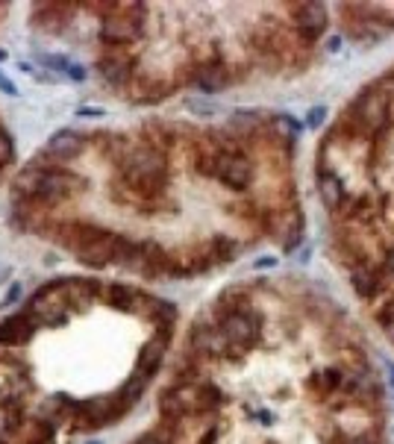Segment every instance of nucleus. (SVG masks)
Returning a JSON list of instances; mask_svg holds the SVG:
<instances>
[{
    "instance_id": "31",
    "label": "nucleus",
    "mask_w": 394,
    "mask_h": 444,
    "mask_svg": "<svg viewBox=\"0 0 394 444\" xmlns=\"http://www.w3.org/2000/svg\"><path fill=\"white\" fill-rule=\"evenodd\" d=\"M21 298V286H12L9 291H6V298H3V303H15Z\"/></svg>"
},
{
    "instance_id": "12",
    "label": "nucleus",
    "mask_w": 394,
    "mask_h": 444,
    "mask_svg": "<svg viewBox=\"0 0 394 444\" xmlns=\"http://www.w3.org/2000/svg\"><path fill=\"white\" fill-rule=\"evenodd\" d=\"M165 350H168V330H159L156 336L139 350V359H135V371L132 374H139V377H144L147 382H151L156 377V371H159V365H162V359H165Z\"/></svg>"
},
{
    "instance_id": "26",
    "label": "nucleus",
    "mask_w": 394,
    "mask_h": 444,
    "mask_svg": "<svg viewBox=\"0 0 394 444\" xmlns=\"http://www.w3.org/2000/svg\"><path fill=\"white\" fill-rule=\"evenodd\" d=\"M9 159H12V139L3 130H0V168H3Z\"/></svg>"
},
{
    "instance_id": "22",
    "label": "nucleus",
    "mask_w": 394,
    "mask_h": 444,
    "mask_svg": "<svg viewBox=\"0 0 394 444\" xmlns=\"http://www.w3.org/2000/svg\"><path fill=\"white\" fill-rule=\"evenodd\" d=\"M174 438H177V421H165V424H159L153 433L142 436L135 444H174Z\"/></svg>"
},
{
    "instance_id": "10",
    "label": "nucleus",
    "mask_w": 394,
    "mask_h": 444,
    "mask_svg": "<svg viewBox=\"0 0 394 444\" xmlns=\"http://www.w3.org/2000/svg\"><path fill=\"white\" fill-rule=\"evenodd\" d=\"M291 21H294V30L300 33L303 42H315L321 39L327 24H329V15H327V6L324 3H294L291 6Z\"/></svg>"
},
{
    "instance_id": "4",
    "label": "nucleus",
    "mask_w": 394,
    "mask_h": 444,
    "mask_svg": "<svg viewBox=\"0 0 394 444\" xmlns=\"http://www.w3.org/2000/svg\"><path fill=\"white\" fill-rule=\"evenodd\" d=\"M218 327H221V332L227 336L230 348L236 350V356H241V353H248L256 341H259L262 321H259V315H256L248 303H241L239 309L221 315V324H218Z\"/></svg>"
},
{
    "instance_id": "1",
    "label": "nucleus",
    "mask_w": 394,
    "mask_h": 444,
    "mask_svg": "<svg viewBox=\"0 0 394 444\" xmlns=\"http://www.w3.org/2000/svg\"><path fill=\"white\" fill-rule=\"evenodd\" d=\"M121 174H124V182L132 189V194L144 197V200L159 197L168 180V162H165L162 147L147 142L127 151V156L121 159Z\"/></svg>"
},
{
    "instance_id": "29",
    "label": "nucleus",
    "mask_w": 394,
    "mask_h": 444,
    "mask_svg": "<svg viewBox=\"0 0 394 444\" xmlns=\"http://www.w3.org/2000/svg\"><path fill=\"white\" fill-rule=\"evenodd\" d=\"M383 218L388 221V224H394V194L383 197Z\"/></svg>"
},
{
    "instance_id": "11",
    "label": "nucleus",
    "mask_w": 394,
    "mask_h": 444,
    "mask_svg": "<svg viewBox=\"0 0 394 444\" xmlns=\"http://www.w3.org/2000/svg\"><path fill=\"white\" fill-rule=\"evenodd\" d=\"M59 291H62L71 309H89L97 298H103V286L92 277H62L59 280Z\"/></svg>"
},
{
    "instance_id": "13",
    "label": "nucleus",
    "mask_w": 394,
    "mask_h": 444,
    "mask_svg": "<svg viewBox=\"0 0 394 444\" xmlns=\"http://www.w3.org/2000/svg\"><path fill=\"white\" fill-rule=\"evenodd\" d=\"M35 330H39V324H35L27 312L9 315L0 321V344H3V348H24V344L35 336Z\"/></svg>"
},
{
    "instance_id": "6",
    "label": "nucleus",
    "mask_w": 394,
    "mask_h": 444,
    "mask_svg": "<svg viewBox=\"0 0 394 444\" xmlns=\"http://www.w3.org/2000/svg\"><path fill=\"white\" fill-rule=\"evenodd\" d=\"M71 306L65 303L62 291H59V280L47 282L39 291L33 294V300L27 303V315L35 321L39 327H56V324H65L68 321Z\"/></svg>"
},
{
    "instance_id": "20",
    "label": "nucleus",
    "mask_w": 394,
    "mask_h": 444,
    "mask_svg": "<svg viewBox=\"0 0 394 444\" xmlns=\"http://www.w3.org/2000/svg\"><path fill=\"white\" fill-rule=\"evenodd\" d=\"M135 291H139V289L127 286V282H112V286H103V300H106L109 306H112V309L130 312V309H132V298H135Z\"/></svg>"
},
{
    "instance_id": "16",
    "label": "nucleus",
    "mask_w": 394,
    "mask_h": 444,
    "mask_svg": "<svg viewBox=\"0 0 394 444\" xmlns=\"http://www.w3.org/2000/svg\"><path fill=\"white\" fill-rule=\"evenodd\" d=\"M230 68L224 62H206V65H197V71L191 74V83L197 85L200 92L206 94H215V92H224L230 85Z\"/></svg>"
},
{
    "instance_id": "3",
    "label": "nucleus",
    "mask_w": 394,
    "mask_h": 444,
    "mask_svg": "<svg viewBox=\"0 0 394 444\" xmlns=\"http://www.w3.org/2000/svg\"><path fill=\"white\" fill-rule=\"evenodd\" d=\"M344 127H348L356 139L362 135H377L379 130L388 127V92L368 89L359 94V101L344 115Z\"/></svg>"
},
{
    "instance_id": "9",
    "label": "nucleus",
    "mask_w": 394,
    "mask_h": 444,
    "mask_svg": "<svg viewBox=\"0 0 394 444\" xmlns=\"http://www.w3.org/2000/svg\"><path fill=\"white\" fill-rule=\"evenodd\" d=\"M189 344L194 353L203 356H221V359H239L236 350L230 348L227 336L221 332V327H206V324H194L189 332Z\"/></svg>"
},
{
    "instance_id": "23",
    "label": "nucleus",
    "mask_w": 394,
    "mask_h": 444,
    "mask_svg": "<svg viewBox=\"0 0 394 444\" xmlns=\"http://www.w3.org/2000/svg\"><path fill=\"white\" fill-rule=\"evenodd\" d=\"M336 386H341V371H336V368H329V371H321V374H315L309 379V388L318 391V394H329Z\"/></svg>"
},
{
    "instance_id": "30",
    "label": "nucleus",
    "mask_w": 394,
    "mask_h": 444,
    "mask_svg": "<svg viewBox=\"0 0 394 444\" xmlns=\"http://www.w3.org/2000/svg\"><path fill=\"white\" fill-rule=\"evenodd\" d=\"M0 92H6V94H18L15 83H12L9 77H3V74H0Z\"/></svg>"
},
{
    "instance_id": "17",
    "label": "nucleus",
    "mask_w": 394,
    "mask_h": 444,
    "mask_svg": "<svg viewBox=\"0 0 394 444\" xmlns=\"http://www.w3.org/2000/svg\"><path fill=\"white\" fill-rule=\"evenodd\" d=\"M318 191H321L324 206L332 209V212H339V209L344 206V200H348V191H344L341 177L332 174V171H321V174H318Z\"/></svg>"
},
{
    "instance_id": "36",
    "label": "nucleus",
    "mask_w": 394,
    "mask_h": 444,
    "mask_svg": "<svg viewBox=\"0 0 394 444\" xmlns=\"http://www.w3.org/2000/svg\"><path fill=\"white\" fill-rule=\"evenodd\" d=\"M348 444H368V441H362V438H353V441H348Z\"/></svg>"
},
{
    "instance_id": "18",
    "label": "nucleus",
    "mask_w": 394,
    "mask_h": 444,
    "mask_svg": "<svg viewBox=\"0 0 394 444\" xmlns=\"http://www.w3.org/2000/svg\"><path fill=\"white\" fill-rule=\"evenodd\" d=\"M68 12H74V6H68V3H39L33 12V24L47 33H56L65 24Z\"/></svg>"
},
{
    "instance_id": "28",
    "label": "nucleus",
    "mask_w": 394,
    "mask_h": 444,
    "mask_svg": "<svg viewBox=\"0 0 394 444\" xmlns=\"http://www.w3.org/2000/svg\"><path fill=\"white\" fill-rule=\"evenodd\" d=\"M324 115H327V109L324 106H315V109H309V115H306V124H309V127H321L324 124Z\"/></svg>"
},
{
    "instance_id": "15",
    "label": "nucleus",
    "mask_w": 394,
    "mask_h": 444,
    "mask_svg": "<svg viewBox=\"0 0 394 444\" xmlns=\"http://www.w3.org/2000/svg\"><path fill=\"white\" fill-rule=\"evenodd\" d=\"M97 71L109 85H124L132 74V59L124 51H106L97 59Z\"/></svg>"
},
{
    "instance_id": "37",
    "label": "nucleus",
    "mask_w": 394,
    "mask_h": 444,
    "mask_svg": "<svg viewBox=\"0 0 394 444\" xmlns=\"http://www.w3.org/2000/svg\"><path fill=\"white\" fill-rule=\"evenodd\" d=\"M0 444H6V441H3V438H0Z\"/></svg>"
},
{
    "instance_id": "25",
    "label": "nucleus",
    "mask_w": 394,
    "mask_h": 444,
    "mask_svg": "<svg viewBox=\"0 0 394 444\" xmlns=\"http://www.w3.org/2000/svg\"><path fill=\"white\" fill-rule=\"evenodd\" d=\"M42 62L47 65V68H53V71H59V74H65V77H68V71H71V59L68 56H62V53H44L42 56Z\"/></svg>"
},
{
    "instance_id": "27",
    "label": "nucleus",
    "mask_w": 394,
    "mask_h": 444,
    "mask_svg": "<svg viewBox=\"0 0 394 444\" xmlns=\"http://www.w3.org/2000/svg\"><path fill=\"white\" fill-rule=\"evenodd\" d=\"M232 124H236L239 130H250V127H256V115L253 112H236L232 115Z\"/></svg>"
},
{
    "instance_id": "24",
    "label": "nucleus",
    "mask_w": 394,
    "mask_h": 444,
    "mask_svg": "<svg viewBox=\"0 0 394 444\" xmlns=\"http://www.w3.org/2000/svg\"><path fill=\"white\" fill-rule=\"evenodd\" d=\"M271 127H274L280 133V139H286V142H294L298 139V133H300V124L294 118H289V115H277L274 121H271Z\"/></svg>"
},
{
    "instance_id": "14",
    "label": "nucleus",
    "mask_w": 394,
    "mask_h": 444,
    "mask_svg": "<svg viewBox=\"0 0 394 444\" xmlns=\"http://www.w3.org/2000/svg\"><path fill=\"white\" fill-rule=\"evenodd\" d=\"M83 147H85V135L74 133V130H59L47 139L44 153L51 159H56V162H68V159L83 153Z\"/></svg>"
},
{
    "instance_id": "35",
    "label": "nucleus",
    "mask_w": 394,
    "mask_h": 444,
    "mask_svg": "<svg viewBox=\"0 0 394 444\" xmlns=\"http://www.w3.org/2000/svg\"><path fill=\"white\" fill-rule=\"evenodd\" d=\"M388 382H391V391H394V365H388Z\"/></svg>"
},
{
    "instance_id": "38",
    "label": "nucleus",
    "mask_w": 394,
    "mask_h": 444,
    "mask_svg": "<svg viewBox=\"0 0 394 444\" xmlns=\"http://www.w3.org/2000/svg\"><path fill=\"white\" fill-rule=\"evenodd\" d=\"M92 444H97V441H92Z\"/></svg>"
},
{
    "instance_id": "5",
    "label": "nucleus",
    "mask_w": 394,
    "mask_h": 444,
    "mask_svg": "<svg viewBox=\"0 0 394 444\" xmlns=\"http://www.w3.org/2000/svg\"><path fill=\"white\" fill-rule=\"evenodd\" d=\"M144 6L139 3H118V12H112V15H106L101 21V42L109 44L112 51H118V47L124 44H132L135 39L142 35V21L135 15H142Z\"/></svg>"
},
{
    "instance_id": "8",
    "label": "nucleus",
    "mask_w": 394,
    "mask_h": 444,
    "mask_svg": "<svg viewBox=\"0 0 394 444\" xmlns=\"http://www.w3.org/2000/svg\"><path fill=\"white\" fill-rule=\"evenodd\" d=\"M215 180H221L232 191L250 189L253 180H256L253 159L244 156V153H218V159H215Z\"/></svg>"
},
{
    "instance_id": "33",
    "label": "nucleus",
    "mask_w": 394,
    "mask_h": 444,
    "mask_svg": "<svg viewBox=\"0 0 394 444\" xmlns=\"http://www.w3.org/2000/svg\"><path fill=\"white\" fill-rule=\"evenodd\" d=\"M388 124H394V92H388Z\"/></svg>"
},
{
    "instance_id": "2",
    "label": "nucleus",
    "mask_w": 394,
    "mask_h": 444,
    "mask_svg": "<svg viewBox=\"0 0 394 444\" xmlns=\"http://www.w3.org/2000/svg\"><path fill=\"white\" fill-rule=\"evenodd\" d=\"M85 186V180L71 174L65 168H44V165H30L18 177V194L30 197L35 203H62L74 197Z\"/></svg>"
},
{
    "instance_id": "32",
    "label": "nucleus",
    "mask_w": 394,
    "mask_h": 444,
    "mask_svg": "<svg viewBox=\"0 0 394 444\" xmlns=\"http://www.w3.org/2000/svg\"><path fill=\"white\" fill-rule=\"evenodd\" d=\"M68 77H71V80H83V77H85V71H83L80 65H71V71H68Z\"/></svg>"
},
{
    "instance_id": "34",
    "label": "nucleus",
    "mask_w": 394,
    "mask_h": 444,
    "mask_svg": "<svg viewBox=\"0 0 394 444\" xmlns=\"http://www.w3.org/2000/svg\"><path fill=\"white\" fill-rule=\"evenodd\" d=\"M80 115H85V118H97V115H103V112H101V109H83Z\"/></svg>"
},
{
    "instance_id": "7",
    "label": "nucleus",
    "mask_w": 394,
    "mask_h": 444,
    "mask_svg": "<svg viewBox=\"0 0 394 444\" xmlns=\"http://www.w3.org/2000/svg\"><path fill=\"white\" fill-rule=\"evenodd\" d=\"M159 409H162L165 421H182V418H189V415L206 412L203 398H200V386H194V382H177V386L165 388L162 398H159Z\"/></svg>"
},
{
    "instance_id": "21",
    "label": "nucleus",
    "mask_w": 394,
    "mask_h": 444,
    "mask_svg": "<svg viewBox=\"0 0 394 444\" xmlns=\"http://www.w3.org/2000/svg\"><path fill=\"white\" fill-rule=\"evenodd\" d=\"M147 318H153L159 327L168 330L171 324H174V318H177V306H174V303H168V300L153 298V303H151V315H147Z\"/></svg>"
},
{
    "instance_id": "19",
    "label": "nucleus",
    "mask_w": 394,
    "mask_h": 444,
    "mask_svg": "<svg viewBox=\"0 0 394 444\" xmlns=\"http://www.w3.org/2000/svg\"><path fill=\"white\" fill-rule=\"evenodd\" d=\"M379 286H383L379 271H374L371 265H362V268L353 271V291L359 294V298H374Z\"/></svg>"
}]
</instances>
